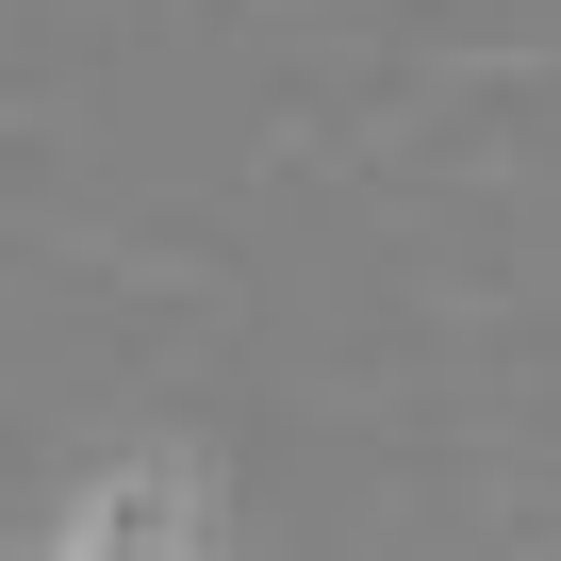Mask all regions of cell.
<instances>
[{
  "instance_id": "obj_1",
  "label": "cell",
  "mask_w": 561,
  "mask_h": 561,
  "mask_svg": "<svg viewBox=\"0 0 561 561\" xmlns=\"http://www.w3.org/2000/svg\"><path fill=\"white\" fill-rule=\"evenodd\" d=\"M50 561H182V545H165V512H149V495H100V512H83Z\"/></svg>"
}]
</instances>
